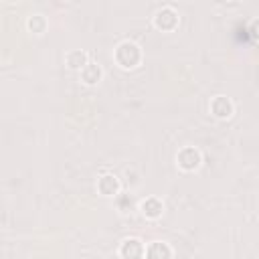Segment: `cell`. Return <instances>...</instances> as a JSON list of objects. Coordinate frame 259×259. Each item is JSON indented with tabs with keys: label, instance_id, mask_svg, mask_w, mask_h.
Returning <instances> with one entry per match:
<instances>
[{
	"label": "cell",
	"instance_id": "1",
	"mask_svg": "<svg viewBox=\"0 0 259 259\" xmlns=\"http://www.w3.org/2000/svg\"><path fill=\"white\" fill-rule=\"evenodd\" d=\"M113 59L121 69H136L142 61V49L134 40H121L113 51Z\"/></svg>",
	"mask_w": 259,
	"mask_h": 259
},
{
	"label": "cell",
	"instance_id": "2",
	"mask_svg": "<svg viewBox=\"0 0 259 259\" xmlns=\"http://www.w3.org/2000/svg\"><path fill=\"white\" fill-rule=\"evenodd\" d=\"M200 162H202V156H200V152H198L194 146H184V148L176 154V164H178V168L184 170V172L196 170V168L200 166Z\"/></svg>",
	"mask_w": 259,
	"mask_h": 259
},
{
	"label": "cell",
	"instance_id": "3",
	"mask_svg": "<svg viewBox=\"0 0 259 259\" xmlns=\"http://www.w3.org/2000/svg\"><path fill=\"white\" fill-rule=\"evenodd\" d=\"M117 253H119L121 259H144L146 245H144V241L138 239V237H127V239L121 241Z\"/></svg>",
	"mask_w": 259,
	"mask_h": 259
},
{
	"label": "cell",
	"instance_id": "4",
	"mask_svg": "<svg viewBox=\"0 0 259 259\" xmlns=\"http://www.w3.org/2000/svg\"><path fill=\"white\" fill-rule=\"evenodd\" d=\"M154 26L158 30H174L178 26V12L172 6H162L154 14Z\"/></svg>",
	"mask_w": 259,
	"mask_h": 259
},
{
	"label": "cell",
	"instance_id": "5",
	"mask_svg": "<svg viewBox=\"0 0 259 259\" xmlns=\"http://www.w3.org/2000/svg\"><path fill=\"white\" fill-rule=\"evenodd\" d=\"M208 109H210V113H212L214 117H219V119H227V117L233 115L235 105H233V101H231L229 97H225V95H217V97H212Z\"/></svg>",
	"mask_w": 259,
	"mask_h": 259
},
{
	"label": "cell",
	"instance_id": "6",
	"mask_svg": "<svg viewBox=\"0 0 259 259\" xmlns=\"http://www.w3.org/2000/svg\"><path fill=\"white\" fill-rule=\"evenodd\" d=\"M119 188H121L119 178H117L115 174H111V172L101 174L99 180H97V190H99V194H103V196H115V194L119 192Z\"/></svg>",
	"mask_w": 259,
	"mask_h": 259
},
{
	"label": "cell",
	"instance_id": "7",
	"mask_svg": "<svg viewBox=\"0 0 259 259\" xmlns=\"http://www.w3.org/2000/svg\"><path fill=\"white\" fill-rule=\"evenodd\" d=\"M140 210L146 219H158L164 212V202L158 196H148L146 200L140 202Z\"/></svg>",
	"mask_w": 259,
	"mask_h": 259
},
{
	"label": "cell",
	"instance_id": "8",
	"mask_svg": "<svg viewBox=\"0 0 259 259\" xmlns=\"http://www.w3.org/2000/svg\"><path fill=\"white\" fill-rule=\"evenodd\" d=\"M144 259H172V249L168 243L152 241L150 245H146Z\"/></svg>",
	"mask_w": 259,
	"mask_h": 259
},
{
	"label": "cell",
	"instance_id": "9",
	"mask_svg": "<svg viewBox=\"0 0 259 259\" xmlns=\"http://www.w3.org/2000/svg\"><path fill=\"white\" fill-rule=\"evenodd\" d=\"M87 63H89V55H87L85 51H81V49L69 51V53L65 55V65H67L69 69H73V71H81Z\"/></svg>",
	"mask_w": 259,
	"mask_h": 259
},
{
	"label": "cell",
	"instance_id": "10",
	"mask_svg": "<svg viewBox=\"0 0 259 259\" xmlns=\"http://www.w3.org/2000/svg\"><path fill=\"white\" fill-rule=\"evenodd\" d=\"M79 73H81V81H83L85 85H95V83H99L101 77H103V69H101L97 63H87Z\"/></svg>",
	"mask_w": 259,
	"mask_h": 259
},
{
	"label": "cell",
	"instance_id": "11",
	"mask_svg": "<svg viewBox=\"0 0 259 259\" xmlns=\"http://www.w3.org/2000/svg\"><path fill=\"white\" fill-rule=\"evenodd\" d=\"M26 26H28L30 32H34V34H42L45 28H47V18H45L42 14H30L28 20H26Z\"/></svg>",
	"mask_w": 259,
	"mask_h": 259
}]
</instances>
